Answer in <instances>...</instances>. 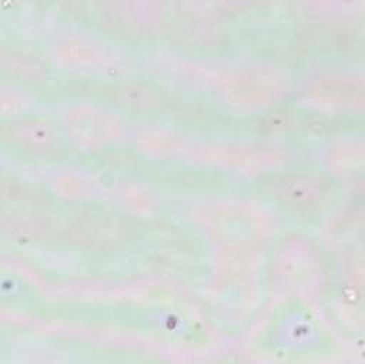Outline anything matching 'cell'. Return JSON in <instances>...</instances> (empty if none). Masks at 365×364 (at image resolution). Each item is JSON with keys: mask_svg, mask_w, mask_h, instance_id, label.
<instances>
[{"mask_svg": "<svg viewBox=\"0 0 365 364\" xmlns=\"http://www.w3.org/2000/svg\"><path fill=\"white\" fill-rule=\"evenodd\" d=\"M258 191L278 214L299 226L321 224L342 201L341 183L315 168L277 171L259 181Z\"/></svg>", "mask_w": 365, "mask_h": 364, "instance_id": "cell-2", "label": "cell"}, {"mask_svg": "<svg viewBox=\"0 0 365 364\" xmlns=\"http://www.w3.org/2000/svg\"><path fill=\"white\" fill-rule=\"evenodd\" d=\"M1 140L14 157L29 163H58L70 148L58 123L41 114L13 117L3 126Z\"/></svg>", "mask_w": 365, "mask_h": 364, "instance_id": "cell-4", "label": "cell"}, {"mask_svg": "<svg viewBox=\"0 0 365 364\" xmlns=\"http://www.w3.org/2000/svg\"><path fill=\"white\" fill-rule=\"evenodd\" d=\"M254 348L278 361H311L339 351L327 320L307 297H284L255 335Z\"/></svg>", "mask_w": 365, "mask_h": 364, "instance_id": "cell-1", "label": "cell"}, {"mask_svg": "<svg viewBox=\"0 0 365 364\" xmlns=\"http://www.w3.org/2000/svg\"><path fill=\"white\" fill-rule=\"evenodd\" d=\"M269 275L272 283L289 295L321 290L327 283V260L321 248L307 236H284L271 253Z\"/></svg>", "mask_w": 365, "mask_h": 364, "instance_id": "cell-3", "label": "cell"}]
</instances>
